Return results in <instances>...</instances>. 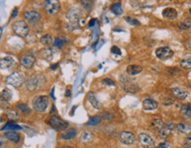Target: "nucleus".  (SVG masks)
Wrapping results in <instances>:
<instances>
[{
	"label": "nucleus",
	"mask_w": 191,
	"mask_h": 148,
	"mask_svg": "<svg viewBox=\"0 0 191 148\" xmlns=\"http://www.w3.org/2000/svg\"><path fill=\"white\" fill-rule=\"evenodd\" d=\"M64 44H65V40L63 38H60V37L56 38L55 41H54V45L56 47H59V48H61Z\"/></svg>",
	"instance_id": "nucleus-39"
},
{
	"label": "nucleus",
	"mask_w": 191,
	"mask_h": 148,
	"mask_svg": "<svg viewBox=\"0 0 191 148\" xmlns=\"http://www.w3.org/2000/svg\"><path fill=\"white\" fill-rule=\"evenodd\" d=\"M9 106V101L6 100L4 98L0 96V107L1 108H8Z\"/></svg>",
	"instance_id": "nucleus-40"
},
{
	"label": "nucleus",
	"mask_w": 191,
	"mask_h": 148,
	"mask_svg": "<svg viewBox=\"0 0 191 148\" xmlns=\"http://www.w3.org/2000/svg\"><path fill=\"white\" fill-rule=\"evenodd\" d=\"M76 134H77V131L75 129L72 128V129H68L67 130H65L62 134H61V137L63 139H66V140H68V139H73L76 137Z\"/></svg>",
	"instance_id": "nucleus-20"
},
{
	"label": "nucleus",
	"mask_w": 191,
	"mask_h": 148,
	"mask_svg": "<svg viewBox=\"0 0 191 148\" xmlns=\"http://www.w3.org/2000/svg\"><path fill=\"white\" fill-rule=\"evenodd\" d=\"M66 95H67V96H70V91H68V90H67V94H66Z\"/></svg>",
	"instance_id": "nucleus-50"
},
{
	"label": "nucleus",
	"mask_w": 191,
	"mask_h": 148,
	"mask_svg": "<svg viewBox=\"0 0 191 148\" xmlns=\"http://www.w3.org/2000/svg\"><path fill=\"white\" fill-rule=\"evenodd\" d=\"M173 128H174V125L172 124V122L165 123L163 125V127L157 131V133H158V135H159L160 137L165 138V137H168V135L172 131Z\"/></svg>",
	"instance_id": "nucleus-14"
},
{
	"label": "nucleus",
	"mask_w": 191,
	"mask_h": 148,
	"mask_svg": "<svg viewBox=\"0 0 191 148\" xmlns=\"http://www.w3.org/2000/svg\"><path fill=\"white\" fill-rule=\"evenodd\" d=\"M102 83H103L104 84L107 85V86H114V85H115L114 82H113L112 79H110V78H104V79H103V80H102Z\"/></svg>",
	"instance_id": "nucleus-41"
},
{
	"label": "nucleus",
	"mask_w": 191,
	"mask_h": 148,
	"mask_svg": "<svg viewBox=\"0 0 191 148\" xmlns=\"http://www.w3.org/2000/svg\"><path fill=\"white\" fill-rule=\"evenodd\" d=\"M6 114L8 119L13 120V121L19 118V113L14 109H7L6 112Z\"/></svg>",
	"instance_id": "nucleus-29"
},
{
	"label": "nucleus",
	"mask_w": 191,
	"mask_h": 148,
	"mask_svg": "<svg viewBox=\"0 0 191 148\" xmlns=\"http://www.w3.org/2000/svg\"><path fill=\"white\" fill-rule=\"evenodd\" d=\"M95 22H96V19H93V20H91V21L89 22V27H92V26H94V25H95Z\"/></svg>",
	"instance_id": "nucleus-48"
},
{
	"label": "nucleus",
	"mask_w": 191,
	"mask_h": 148,
	"mask_svg": "<svg viewBox=\"0 0 191 148\" xmlns=\"http://www.w3.org/2000/svg\"><path fill=\"white\" fill-rule=\"evenodd\" d=\"M190 13H191V9H190Z\"/></svg>",
	"instance_id": "nucleus-53"
},
{
	"label": "nucleus",
	"mask_w": 191,
	"mask_h": 148,
	"mask_svg": "<svg viewBox=\"0 0 191 148\" xmlns=\"http://www.w3.org/2000/svg\"><path fill=\"white\" fill-rule=\"evenodd\" d=\"M5 144V139L3 137H0V147Z\"/></svg>",
	"instance_id": "nucleus-49"
},
{
	"label": "nucleus",
	"mask_w": 191,
	"mask_h": 148,
	"mask_svg": "<svg viewBox=\"0 0 191 148\" xmlns=\"http://www.w3.org/2000/svg\"><path fill=\"white\" fill-rule=\"evenodd\" d=\"M170 144L167 142H162L158 144V146L157 148H169Z\"/></svg>",
	"instance_id": "nucleus-45"
},
{
	"label": "nucleus",
	"mask_w": 191,
	"mask_h": 148,
	"mask_svg": "<svg viewBox=\"0 0 191 148\" xmlns=\"http://www.w3.org/2000/svg\"><path fill=\"white\" fill-rule=\"evenodd\" d=\"M142 106L145 110H155L157 108L158 104L156 100L152 98H146L142 102Z\"/></svg>",
	"instance_id": "nucleus-15"
},
{
	"label": "nucleus",
	"mask_w": 191,
	"mask_h": 148,
	"mask_svg": "<svg viewBox=\"0 0 191 148\" xmlns=\"http://www.w3.org/2000/svg\"><path fill=\"white\" fill-rule=\"evenodd\" d=\"M9 129V131H14V130H18V129H21V127L16 123H14V121H9L7 122L1 130H7Z\"/></svg>",
	"instance_id": "nucleus-25"
},
{
	"label": "nucleus",
	"mask_w": 191,
	"mask_h": 148,
	"mask_svg": "<svg viewBox=\"0 0 191 148\" xmlns=\"http://www.w3.org/2000/svg\"><path fill=\"white\" fill-rule=\"evenodd\" d=\"M190 26H191V19H190V18H187V19H186L185 21L180 22L178 23V27H179L181 30H186V29H187Z\"/></svg>",
	"instance_id": "nucleus-30"
},
{
	"label": "nucleus",
	"mask_w": 191,
	"mask_h": 148,
	"mask_svg": "<svg viewBox=\"0 0 191 148\" xmlns=\"http://www.w3.org/2000/svg\"><path fill=\"white\" fill-rule=\"evenodd\" d=\"M187 148H191V147H187Z\"/></svg>",
	"instance_id": "nucleus-52"
},
{
	"label": "nucleus",
	"mask_w": 191,
	"mask_h": 148,
	"mask_svg": "<svg viewBox=\"0 0 191 148\" xmlns=\"http://www.w3.org/2000/svg\"><path fill=\"white\" fill-rule=\"evenodd\" d=\"M6 82L14 87H19L25 82V77L20 72H14L6 77Z\"/></svg>",
	"instance_id": "nucleus-3"
},
{
	"label": "nucleus",
	"mask_w": 191,
	"mask_h": 148,
	"mask_svg": "<svg viewBox=\"0 0 191 148\" xmlns=\"http://www.w3.org/2000/svg\"><path fill=\"white\" fill-rule=\"evenodd\" d=\"M44 8L49 14H56L60 8V4L58 0H47L44 3Z\"/></svg>",
	"instance_id": "nucleus-6"
},
{
	"label": "nucleus",
	"mask_w": 191,
	"mask_h": 148,
	"mask_svg": "<svg viewBox=\"0 0 191 148\" xmlns=\"http://www.w3.org/2000/svg\"><path fill=\"white\" fill-rule=\"evenodd\" d=\"M162 14H163L164 18L167 19V20H174L177 18V15H178L176 10L173 8H165L163 11Z\"/></svg>",
	"instance_id": "nucleus-17"
},
{
	"label": "nucleus",
	"mask_w": 191,
	"mask_h": 148,
	"mask_svg": "<svg viewBox=\"0 0 191 148\" xmlns=\"http://www.w3.org/2000/svg\"><path fill=\"white\" fill-rule=\"evenodd\" d=\"M184 146L187 148V147H191V136L187 137L185 141H184Z\"/></svg>",
	"instance_id": "nucleus-42"
},
{
	"label": "nucleus",
	"mask_w": 191,
	"mask_h": 148,
	"mask_svg": "<svg viewBox=\"0 0 191 148\" xmlns=\"http://www.w3.org/2000/svg\"><path fill=\"white\" fill-rule=\"evenodd\" d=\"M180 114L184 118H190L191 117V105L183 104L180 107Z\"/></svg>",
	"instance_id": "nucleus-22"
},
{
	"label": "nucleus",
	"mask_w": 191,
	"mask_h": 148,
	"mask_svg": "<svg viewBox=\"0 0 191 148\" xmlns=\"http://www.w3.org/2000/svg\"><path fill=\"white\" fill-rule=\"evenodd\" d=\"M142 71V68L139 65H130L127 68V73L130 75H135Z\"/></svg>",
	"instance_id": "nucleus-21"
},
{
	"label": "nucleus",
	"mask_w": 191,
	"mask_h": 148,
	"mask_svg": "<svg viewBox=\"0 0 191 148\" xmlns=\"http://www.w3.org/2000/svg\"><path fill=\"white\" fill-rule=\"evenodd\" d=\"M82 5L84 6V7L88 10L90 8V6L92 5V1H82Z\"/></svg>",
	"instance_id": "nucleus-44"
},
{
	"label": "nucleus",
	"mask_w": 191,
	"mask_h": 148,
	"mask_svg": "<svg viewBox=\"0 0 191 148\" xmlns=\"http://www.w3.org/2000/svg\"><path fill=\"white\" fill-rule=\"evenodd\" d=\"M64 148H74V147H71V146H66V147H64Z\"/></svg>",
	"instance_id": "nucleus-51"
},
{
	"label": "nucleus",
	"mask_w": 191,
	"mask_h": 148,
	"mask_svg": "<svg viewBox=\"0 0 191 148\" xmlns=\"http://www.w3.org/2000/svg\"><path fill=\"white\" fill-rule=\"evenodd\" d=\"M0 96H1L2 98H4L6 100L9 101V100H11L12 98H13V93H12V91H11L10 90H8V89H4V90L1 91V93H0Z\"/></svg>",
	"instance_id": "nucleus-32"
},
{
	"label": "nucleus",
	"mask_w": 191,
	"mask_h": 148,
	"mask_svg": "<svg viewBox=\"0 0 191 148\" xmlns=\"http://www.w3.org/2000/svg\"><path fill=\"white\" fill-rule=\"evenodd\" d=\"M102 116L104 117V119H111V118H112V117H113L112 114H110V113H106V112L103 113V114H102Z\"/></svg>",
	"instance_id": "nucleus-46"
},
{
	"label": "nucleus",
	"mask_w": 191,
	"mask_h": 148,
	"mask_svg": "<svg viewBox=\"0 0 191 148\" xmlns=\"http://www.w3.org/2000/svg\"><path fill=\"white\" fill-rule=\"evenodd\" d=\"M176 128H177V130L182 134L187 135L191 132V126L187 123H179Z\"/></svg>",
	"instance_id": "nucleus-24"
},
{
	"label": "nucleus",
	"mask_w": 191,
	"mask_h": 148,
	"mask_svg": "<svg viewBox=\"0 0 191 148\" xmlns=\"http://www.w3.org/2000/svg\"><path fill=\"white\" fill-rule=\"evenodd\" d=\"M23 16L25 18L26 21L29 22H36L41 19V14L34 10H29L26 11L23 14Z\"/></svg>",
	"instance_id": "nucleus-12"
},
{
	"label": "nucleus",
	"mask_w": 191,
	"mask_h": 148,
	"mask_svg": "<svg viewBox=\"0 0 191 148\" xmlns=\"http://www.w3.org/2000/svg\"><path fill=\"white\" fill-rule=\"evenodd\" d=\"M49 105V98L47 96H38L33 101L34 109L37 112H44Z\"/></svg>",
	"instance_id": "nucleus-5"
},
{
	"label": "nucleus",
	"mask_w": 191,
	"mask_h": 148,
	"mask_svg": "<svg viewBox=\"0 0 191 148\" xmlns=\"http://www.w3.org/2000/svg\"><path fill=\"white\" fill-rule=\"evenodd\" d=\"M134 140H135V137L130 131H123L119 135V141L124 144L130 145L134 144Z\"/></svg>",
	"instance_id": "nucleus-9"
},
{
	"label": "nucleus",
	"mask_w": 191,
	"mask_h": 148,
	"mask_svg": "<svg viewBox=\"0 0 191 148\" xmlns=\"http://www.w3.org/2000/svg\"><path fill=\"white\" fill-rule=\"evenodd\" d=\"M180 67L184 69H191V58H186L180 61Z\"/></svg>",
	"instance_id": "nucleus-34"
},
{
	"label": "nucleus",
	"mask_w": 191,
	"mask_h": 148,
	"mask_svg": "<svg viewBox=\"0 0 191 148\" xmlns=\"http://www.w3.org/2000/svg\"><path fill=\"white\" fill-rule=\"evenodd\" d=\"M164 124H165V123L163 122V121H162L161 119H154V120L152 121V122H151V126H152L156 130H157V131L163 127Z\"/></svg>",
	"instance_id": "nucleus-33"
},
{
	"label": "nucleus",
	"mask_w": 191,
	"mask_h": 148,
	"mask_svg": "<svg viewBox=\"0 0 191 148\" xmlns=\"http://www.w3.org/2000/svg\"><path fill=\"white\" fill-rule=\"evenodd\" d=\"M138 140L140 142V144L142 145V146H145V147H148V148H152L155 144V142L153 140V138L145 134V133H141L139 136H138Z\"/></svg>",
	"instance_id": "nucleus-10"
},
{
	"label": "nucleus",
	"mask_w": 191,
	"mask_h": 148,
	"mask_svg": "<svg viewBox=\"0 0 191 148\" xmlns=\"http://www.w3.org/2000/svg\"><path fill=\"white\" fill-rule=\"evenodd\" d=\"M46 82V78L44 75L37 74L31 75L27 81H26V88L29 91H33L37 90L40 86L44 85Z\"/></svg>",
	"instance_id": "nucleus-1"
},
{
	"label": "nucleus",
	"mask_w": 191,
	"mask_h": 148,
	"mask_svg": "<svg viewBox=\"0 0 191 148\" xmlns=\"http://www.w3.org/2000/svg\"><path fill=\"white\" fill-rule=\"evenodd\" d=\"M112 53H115V54H118V55H120L121 54V52H120V50H119V47H117V46H113V47H112Z\"/></svg>",
	"instance_id": "nucleus-43"
},
{
	"label": "nucleus",
	"mask_w": 191,
	"mask_h": 148,
	"mask_svg": "<svg viewBox=\"0 0 191 148\" xmlns=\"http://www.w3.org/2000/svg\"><path fill=\"white\" fill-rule=\"evenodd\" d=\"M17 63L12 57H5L0 59V68L6 70H13L16 68Z\"/></svg>",
	"instance_id": "nucleus-7"
},
{
	"label": "nucleus",
	"mask_w": 191,
	"mask_h": 148,
	"mask_svg": "<svg viewBox=\"0 0 191 148\" xmlns=\"http://www.w3.org/2000/svg\"><path fill=\"white\" fill-rule=\"evenodd\" d=\"M172 55H173V52L169 47H160L156 50V56L162 60H168L172 58Z\"/></svg>",
	"instance_id": "nucleus-8"
},
{
	"label": "nucleus",
	"mask_w": 191,
	"mask_h": 148,
	"mask_svg": "<svg viewBox=\"0 0 191 148\" xmlns=\"http://www.w3.org/2000/svg\"><path fill=\"white\" fill-rule=\"evenodd\" d=\"M48 123L52 128H53L56 130H63L68 127V123L67 121H65L64 120H62L55 114L52 115L48 119Z\"/></svg>",
	"instance_id": "nucleus-4"
},
{
	"label": "nucleus",
	"mask_w": 191,
	"mask_h": 148,
	"mask_svg": "<svg viewBox=\"0 0 191 148\" xmlns=\"http://www.w3.org/2000/svg\"><path fill=\"white\" fill-rule=\"evenodd\" d=\"M17 14H18V9L15 8V9L13 11V13H12V16H13V17H16Z\"/></svg>",
	"instance_id": "nucleus-47"
},
{
	"label": "nucleus",
	"mask_w": 191,
	"mask_h": 148,
	"mask_svg": "<svg viewBox=\"0 0 191 148\" xmlns=\"http://www.w3.org/2000/svg\"><path fill=\"white\" fill-rule=\"evenodd\" d=\"M15 107L18 110H20L21 112H22L23 114H30V112H31V109L29 108V106L25 103H21V102L17 103L15 105Z\"/></svg>",
	"instance_id": "nucleus-28"
},
{
	"label": "nucleus",
	"mask_w": 191,
	"mask_h": 148,
	"mask_svg": "<svg viewBox=\"0 0 191 148\" xmlns=\"http://www.w3.org/2000/svg\"><path fill=\"white\" fill-rule=\"evenodd\" d=\"M166 73L168 75H178L179 73H180V70L178 68H171L166 69Z\"/></svg>",
	"instance_id": "nucleus-37"
},
{
	"label": "nucleus",
	"mask_w": 191,
	"mask_h": 148,
	"mask_svg": "<svg viewBox=\"0 0 191 148\" xmlns=\"http://www.w3.org/2000/svg\"><path fill=\"white\" fill-rule=\"evenodd\" d=\"M172 94L179 99H185L187 97V91H185L184 89L179 88V87H175L172 89Z\"/></svg>",
	"instance_id": "nucleus-16"
},
{
	"label": "nucleus",
	"mask_w": 191,
	"mask_h": 148,
	"mask_svg": "<svg viewBox=\"0 0 191 148\" xmlns=\"http://www.w3.org/2000/svg\"><path fill=\"white\" fill-rule=\"evenodd\" d=\"M88 99H89V103H90L95 108L99 109V108L101 107V103L98 101V99L96 98L95 94H94L92 91L89 92V94H88Z\"/></svg>",
	"instance_id": "nucleus-23"
},
{
	"label": "nucleus",
	"mask_w": 191,
	"mask_h": 148,
	"mask_svg": "<svg viewBox=\"0 0 191 148\" xmlns=\"http://www.w3.org/2000/svg\"><path fill=\"white\" fill-rule=\"evenodd\" d=\"M125 20H126L130 25H133V26H138V25H140L139 21H137L136 19H134V18H132V17H126Z\"/></svg>",
	"instance_id": "nucleus-36"
},
{
	"label": "nucleus",
	"mask_w": 191,
	"mask_h": 148,
	"mask_svg": "<svg viewBox=\"0 0 191 148\" xmlns=\"http://www.w3.org/2000/svg\"><path fill=\"white\" fill-rule=\"evenodd\" d=\"M82 16V11L78 7H72L67 13V19L72 22H77Z\"/></svg>",
	"instance_id": "nucleus-11"
},
{
	"label": "nucleus",
	"mask_w": 191,
	"mask_h": 148,
	"mask_svg": "<svg viewBox=\"0 0 191 148\" xmlns=\"http://www.w3.org/2000/svg\"><path fill=\"white\" fill-rule=\"evenodd\" d=\"M173 102H174V100H173V98H171V97H165V98H164L163 100H162V103H163V105H165V106H170V105L173 104Z\"/></svg>",
	"instance_id": "nucleus-38"
},
{
	"label": "nucleus",
	"mask_w": 191,
	"mask_h": 148,
	"mask_svg": "<svg viewBox=\"0 0 191 148\" xmlns=\"http://www.w3.org/2000/svg\"><path fill=\"white\" fill-rule=\"evenodd\" d=\"M35 62H36L35 57L32 56V55H30V54L23 55L21 58V64L24 68H33V66L35 65Z\"/></svg>",
	"instance_id": "nucleus-13"
},
{
	"label": "nucleus",
	"mask_w": 191,
	"mask_h": 148,
	"mask_svg": "<svg viewBox=\"0 0 191 148\" xmlns=\"http://www.w3.org/2000/svg\"><path fill=\"white\" fill-rule=\"evenodd\" d=\"M112 12L116 14V15H120L123 14V10H122V6L120 3H116L112 6Z\"/></svg>",
	"instance_id": "nucleus-31"
},
{
	"label": "nucleus",
	"mask_w": 191,
	"mask_h": 148,
	"mask_svg": "<svg viewBox=\"0 0 191 148\" xmlns=\"http://www.w3.org/2000/svg\"><path fill=\"white\" fill-rule=\"evenodd\" d=\"M40 42H41L42 45H44L45 46H49V45H51L53 43V37L50 34H45V35H44L41 37Z\"/></svg>",
	"instance_id": "nucleus-26"
},
{
	"label": "nucleus",
	"mask_w": 191,
	"mask_h": 148,
	"mask_svg": "<svg viewBox=\"0 0 191 148\" xmlns=\"http://www.w3.org/2000/svg\"><path fill=\"white\" fill-rule=\"evenodd\" d=\"M101 121V116L100 115H95L89 118L88 121V125H96L98 124Z\"/></svg>",
	"instance_id": "nucleus-35"
},
{
	"label": "nucleus",
	"mask_w": 191,
	"mask_h": 148,
	"mask_svg": "<svg viewBox=\"0 0 191 148\" xmlns=\"http://www.w3.org/2000/svg\"><path fill=\"white\" fill-rule=\"evenodd\" d=\"M55 52L56 51L54 49H52V48H45L41 52V55L44 60L50 61V60H52V58H53V56L55 54Z\"/></svg>",
	"instance_id": "nucleus-18"
},
{
	"label": "nucleus",
	"mask_w": 191,
	"mask_h": 148,
	"mask_svg": "<svg viewBox=\"0 0 191 148\" xmlns=\"http://www.w3.org/2000/svg\"><path fill=\"white\" fill-rule=\"evenodd\" d=\"M4 137L6 138H7L8 140H10L12 142H14V143H18L20 141V139H21L20 135L16 131H6L4 134Z\"/></svg>",
	"instance_id": "nucleus-19"
},
{
	"label": "nucleus",
	"mask_w": 191,
	"mask_h": 148,
	"mask_svg": "<svg viewBox=\"0 0 191 148\" xmlns=\"http://www.w3.org/2000/svg\"><path fill=\"white\" fill-rule=\"evenodd\" d=\"M14 32L21 37H25L29 33V28L27 23L23 21H18L13 25Z\"/></svg>",
	"instance_id": "nucleus-2"
},
{
	"label": "nucleus",
	"mask_w": 191,
	"mask_h": 148,
	"mask_svg": "<svg viewBox=\"0 0 191 148\" xmlns=\"http://www.w3.org/2000/svg\"><path fill=\"white\" fill-rule=\"evenodd\" d=\"M93 138H94L93 133L91 131H89V130H86V131L82 132V134L81 135V140L82 142H85V143L92 141Z\"/></svg>",
	"instance_id": "nucleus-27"
}]
</instances>
